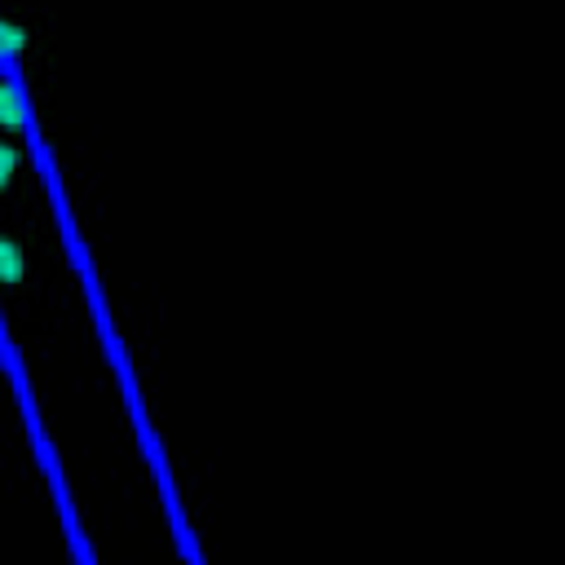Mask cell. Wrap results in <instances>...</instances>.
Returning <instances> with one entry per match:
<instances>
[{
	"instance_id": "3957f363",
	"label": "cell",
	"mask_w": 565,
	"mask_h": 565,
	"mask_svg": "<svg viewBox=\"0 0 565 565\" xmlns=\"http://www.w3.org/2000/svg\"><path fill=\"white\" fill-rule=\"evenodd\" d=\"M22 26H13V22H0V57H9V53H18L22 49Z\"/></svg>"
},
{
	"instance_id": "277c9868",
	"label": "cell",
	"mask_w": 565,
	"mask_h": 565,
	"mask_svg": "<svg viewBox=\"0 0 565 565\" xmlns=\"http://www.w3.org/2000/svg\"><path fill=\"white\" fill-rule=\"evenodd\" d=\"M13 172H18V150L9 141H0V185H9Z\"/></svg>"
},
{
	"instance_id": "6da1fadb",
	"label": "cell",
	"mask_w": 565,
	"mask_h": 565,
	"mask_svg": "<svg viewBox=\"0 0 565 565\" xmlns=\"http://www.w3.org/2000/svg\"><path fill=\"white\" fill-rule=\"evenodd\" d=\"M22 124H26V106H22L18 88L0 79V128H22Z\"/></svg>"
},
{
	"instance_id": "7a4b0ae2",
	"label": "cell",
	"mask_w": 565,
	"mask_h": 565,
	"mask_svg": "<svg viewBox=\"0 0 565 565\" xmlns=\"http://www.w3.org/2000/svg\"><path fill=\"white\" fill-rule=\"evenodd\" d=\"M22 278V247L13 238H0V282H18Z\"/></svg>"
}]
</instances>
